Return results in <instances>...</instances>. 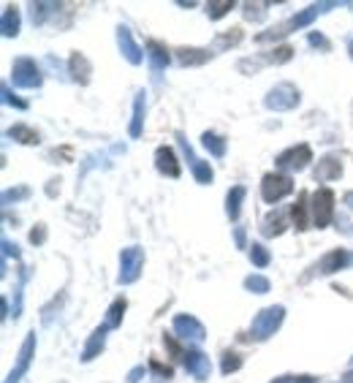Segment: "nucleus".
Returning <instances> with one entry per match:
<instances>
[{"mask_svg": "<svg viewBox=\"0 0 353 383\" xmlns=\"http://www.w3.org/2000/svg\"><path fill=\"white\" fill-rule=\"evenodd\" d=\"M329 8H337V3H313V6L302 8L299 14H294V17L283 20V22H278V25L269 27V30H264V33H258V36H255V41H258V44H266V41L285 38V36H291L294 30L310 27L315 20H318V14H324V11H329Z\"/></svg>", "mask_w": 353, "mask_h": 383, "instance_id": "obj_1", "label": "nucleus"}, {"mask_svg": "<svg viewBox=\"0 0 353 383\" xmlns=\"http://www.w3.org/2000/svg\"><path fill=\"white\" fill-rule=\"evenodd\" d=\"M283 318H285V307H283V305L264 307V310H261V313L253 318L250 340H255V343H264V340H269V337H272V334L280 329Z\"/></svg>", "mask_w": 353, "mask_h": 383, "instance_id": "obj_2", "label": "nucleus"}, {"mask_svg": "<svg viewBox=\"0 0 353 383\" xmlns=\"http://www.w3.org/2000/svg\"><path fill=\"white\" fill-rule=\"evenodd\" d=\"M299 101H302L299 87H294L291 82H280V84H275V87L266 93L264 106H266L269 112H291V109L299 106Z\"/></svg>", "mask_w": 353, "mask_h": 383, "instance_id": "obj_3", "label": "nucleus"}, {"mask_svg": "<svg viewBox=\"0 0 353 383\" xmlns=\"http://www.w3.org/2000/svg\"><path fill=\"white\" fill-rule=\"evenodd\" d=\"M310 215H313V226L315 229H326L334 220V193L329 188H318L310 196Z\"/></svg>", "mask_w": 353, "mask_h": 383, "instance_id": "obj_4", "label": "nucleus"}, {"mask_svg": "<svg viewBox=\"0 0 353 383\" xmlns=\"http://www.w3.org/2000/svg\"><path fill=\"white\" fill-rule=\"evenodd\" d=\"M144 269V250L139 245H130L120 253V275H117V283L120 285H130V283L139 280Z\"/></svg>", "mask_w": 353, "mask_h": 383, "instance_id": "obj_5", "label": "nucleus"}, {"mask_svg": "<svg viewBox=\"0 0 353 383\" xmlns=\"http://www.w3.org/2000/svg\"><path fill=\"white\" fill-rule=\"evenodd\" d=\"M291 193H294V179L288 174H275V172L264 174V179H261V199L266 204H278Z\"/></svg>", "mask_w": 353, "mask_h": 383, "instance_id": "obj_6", "label": "nucleus"}, {"mask_svg": "<svg viewBox=\"0 0 353 383\" xmlns=\"http://www.w3.org/2000/svg\"><path fill=\"white\" fill-rule=\"evenodd\" d=\"M11 82H14L17 87H22V90H36V87H41L44 74H41V68L36 66V60L20 57V60H14V66H11Z\"/></svg>", "mask_w": 353, "mask_h": 383, "instance_id": "obj_7", "label": "nucleus"}, {"mask_svg": "<svg viewBox=\"0 0 353 383\" xmlns=\"http://www.w3.org/2000/svg\"><path fill=\"white\" fill-rule=\"evenodd\" d=\"M353 266V253L351 250H345V248H334V250H329L315 266H313V272L310 275H334V272H343V269H351ZM310 275H304V280L310 278Z\"/></svg>", "mask_w": 353, "mask_h": 383, "instance_id": "obj_8", "label": "nucleus"}, {"mask_svg": "<svg viewBox=\"0 0 353 383\" xmlns=\"http://www.w3.org/2000/svg\"><path fill=\"white\" fill-rule=\"evenodd\" d=\"M313 160V150L310 144H296V147H288L275 158V166L283 172H304L307 163Z\"/></svg>", "mask_w": 353, "mask_h": 383, "instance_id": "obj_9", "label": "nucleus"}, {"mask_svg": "<svg viewBox=\"0 0 353 383\" xmlns=\"http://www.w3.org/2000/svg\"><path fill=\"white\" fill-rule=\"evenodd\" d=\"M176 144H179V150H182V155H185V160L190 163V172H193L196 182H199V185H209L212 177H215L212 166H209L206 160H202V158H196L193 147H190V144H188V139H185V133H176Z\"/></svg>", "mask_w": 353, "mask_h": 383, "instance_id": "obj_10", "label": "nucleus"}, {"mask_svg": "<svg viewBox=\"0 0 353 383\" xmlns=\"http://www.w3.org/2000/svg\"><path fill=\"white\" fill-rule=\"evenodd\" d=\"M33 354H36V334H27L25 343H22V348H20V359H17V364H14V370L8 373V378L3 383H20L25 378L27 367H30V361H33Z\"/></svg>", "mask_w": 353, "mask_h": 383, "instance_id": "obj_11", "label": "nucleus"}, {"mask_svg": "<svg viewBox=\"0 0 353 383\" xmlns=\"http://www.w3.org/2000/svg\"><path fill=\"white\" fill-rule=\"evenodd\" d=\"M174 332L182 337V340H190V343H202L206 337V329L199 318L193 315H174Z\"/></svg>", "mask_w": 353, "mask_h": 383, "instance_id": "obj_12", "label": "nucleus"}, {"mask_svg": "<svg viewBox=\"0 0 353 383\" xmlns=\"http://www.w3.org/2000/svg\"><path fill=\"white\" fill-rule=\"evenodd\" d=\"M182 364H185V370H188L196 381H206L209 373H212V361H209V356L202 354V351H185V354H182Z\"/></svg>", "mask_w": 353, "mask_h": 383, "instance_id": "obj_13", "label": "nucleus"}, {"mask_svg": "<svg viewBox=\"0 0 353 383\" xmlns=\"http://www.w3.org/2000/svg\"><path fill=\"white\" fill-rule=\"evenodd\" d=\"M147 60H150V71L152 77L158 79L163 71H166V66L172 63V54L166 50V44H160V41H147Z\"/></svg>", "mask_w": 353, "mask_h": 383, "instance_id": "obj_14", "label": "nucleus"}, {"mask_svg": "<svg viewBox=\"0 0 353 383\" xmlns=\"http://www.w3.org/2000/svg\"><path fill=\"white\" fill-rule=\"evenodd\" d=\"M315 182H331V179H340L343 177V160L340 155H324L313 172Z\"/></svg>", "mask_w": 353, "mask_h": 383, "instance_id": "obj_15", "label": "nucleus"}, {"mask_svg": "<svg viewBox=\"0 0 353 383\" xmlns=\"http://www.w3.org/2000/svg\"><path fill=\"white\" fill-rule=\"evenodd\" d=\"M117 44H120V52L126 54V60L130 66H139L142 60H144V54L139 50V44L133 41V33H130V27L120 25L117 27Z\"/></svg>", "mask_w": 353, "mask_h": 383, "instance_id": "obj_16", "label": "nucleus"}, {"mask_svg": "<svg viewBox=\"0 0 353 383\" xmlns=\"http://www.w3.org/2000/svg\"><path fill=\"white\" fill-rule=\"evenodd\" d=\"M155 166H158L160 174H166V177H172V179H176L179 177V172H182L172 147H158V150H155Z\"/></svg>", "mask_w": 353, "mask_h": 383, "instance_id": "obj_17", "label": "nucleus"}, {"mask_svg": "<svg viewBox=\"0 0 353 383\" xmlns=\"http://www.w3.org/2000/svg\"><path fill=\"white\" fill-rule=\"evenodd\" d=\"M310 193H299L296 196V204L291 206V220H294V226H296V231H307L310 226H313V215H310Z\"/></svg>", "mask_w": 353, "mask_h": 383, "instance_id": "obj_18", "label": "nucleus"}, {"mask_svg": "<svg viewBox=\"0 0 353 383\" xmlns=\"http://www.w3.org/2000/svg\"><path fill=\"white\" fill-rule=\"evenodd\" d=\"M68 71H71V79H74V82L87 84V82H90V74H93V66H90V60H87L82 52H74L71 60H68Z\"/></svg>", "mask_w": 353, "mask_h": 383, "instance_id": "obj_19", "label": "nucleus"}, {"mask_svg": "<svg viewBox=\"0 0 353 383\" xmlns=\"http://www.w3.org/2000/svg\"><path fill=\"white\" fill-rule=\"evenodd\" d=\"M212 57L209 50H196V47H179L176 50V63L179 66H204Z\"/></svg>", "mask_w": 353, "mask_h": 383, "instance_id": "obj_20", "label": "nucleus"}, {"mask_svg": "<svg viewBox=\"0 0 353 383\" xmlns=\"http://www.w3.org/2000/svg\"><path fill=\"white\" fill-rule=\"evenodd\" d=\"M106 326H98L96 332L90 334V340H87V345H84V351H82V361H93L96 356H101L103 345H106Z\"/></svg>", "mask_w": 353, "mask_h": 383, "instance_id": "obj_21", "label": "nucleus"}, {"mask_svg": "<svg viewBox=\"0 0 353 383\" xmlns=\"http://www.w3.org/2000/svg\"><path fill=\"white\" fill-rule=\"evenodd\" d=\"M288 226V220H285V209H275V212H269L266 218H264V236H280L283 231Z\"/></svg>", "mask_w": 353, "mask_h": 383, "instance_id": "obj_22", "label": "nucleus"}, {"mask_svg": "<svg viewBox=\"0 0 353 383\" xmlns=\"http://www.w3.org/2000/svg\"><path fill=\"white\" fill-rule=\"evenodd\" d=\"M245 185H234L226 196V215L231 220H239V212H242V202H245Z\"/></svg>", "mask_w": 353, "mask_h": 383, "instance_id": "obj_23", "label": "nucleus"}, {"mask_svg": "<svg viewBox=\"0 0 353 383\" xmlns=\"http://www.w3.org/2000/svg\"><path fill=\"white\" fill-rule=\"evenodd\" d=\"M144 109H147V103H144V93H139V96H136V103H133L130 128H128L130 139H139V136H142V128H144Z\"/></svg>", "mask_w": 353, "mask_h": 383, "instance_id": "obj_24", "label": "nucleus"}, {"mask_svg": "<svg viewBox=\"0 0 353 383\" xmlns=\"http://www.w3.org/2000/svg\"><path fill=\"white\" fill-rule=\"evenodd\" d=\"M6 136L8 139H14V142H20V144H30V147H36L38 142H41V133L38 130H33L30 126H14L6 130Z\"/></svg>", "mask_w": 353, "mask_h": 383, "instance_id": "obj_25", "label": "nucleus"}, {"mask_svg": "<svg viewBox=\"0 0 353 383\" xmlns=\"http://www.w3.org/2000/svg\"><path fill=\"white\" fill-rule=\"evenodd\" d=\"M0 30L6 38H14L20 33V11L14 6H6L3 8V20H0Z\"/></svg>", "mask_w": 353, "mask_h": 383, "instance_id": "obj_26", "label": "nucleus"}, {"mask_svg": "<svg viewBox=\"0 0 353 383\" xmlns=\"http://www.w3.org/2000/svg\"><path fill=\"white\" fill-rule=\"evenodd\" d=\"M126 307H128V302L123 299V296H120V299H114V302H112V307L106 310V321H103V326H106V329H117V326L123 324Z\"/></svg>", "mask_w": 353, "mask_h": 383, "instance_id": "obj_27", "label": "nucleus"}, {"mask_svg": "<svg viewBox=\"0 0 353 383\" xmlns=\"http://www.w3.org/2000/svg\"><path fill=\"white\" fill-rule=\"evenodd\" d=\"M202 144L209 150V155H215V158H223V155H226V139L218 136V133H212V130H204Z\"/></svg>", "mask_w": 353, "mask_h": 383, "instance_id": "obj_28", "label": "nucleus"}, {"mask_svg": "<svg viewBox=\"0 0 353 383\" xmlns=\"http://www.w3.org/2000/svg\"><path fill=\"white\" fill-rule=\"evenodd\" d=\"M57 8H60L57 3H30V20H33V25H44L47 17L54 14Z\"/></svg>", "mask_w": 353, "mask_h": 383, "instance_id": "obj_29", "label": "nucleus"}, {"mask_svg": "<svg viewBox=\"0 0 353 383\" xmlns=\"http://www.w3.org/2000/svg\"><path fill=\"white\" fill-rule=\"evenodd\" d=\"M231 8H234V0H209L206 3V17L209 20H220V17H226Z\"/></svg>", "mask_w": 353, "mask_h": 383, "instance_id": "obj_30", "label": "nucleus"}, {"mask_svg": "<svg viewBox=\"0 0 353 383\" xmlns=\"http://www.w3.org/2000/svg\"><path fill=\"white\" fill-rule=\"evenodd\" d=\"M242 41V30L239 27H231L228 33H223V36H218L215 38V50H226V47H234V44H239Z\"/></svg>", "mask_w": 353, "mask_h": 383, "instance_id": "obj_31", "label": "nucleus"}, {"mask_svg": "<svg viewBox=\"0 0 353 383\" xmlns=\"http://www.w3.org/2000/svg\"><path fill=\"white\" fill-rule=\"evenodd\" d=\"M291 57H294V50H291L288 44H283V47L269 52L266 57H261V63H275V66H280V63H288Z\"/></svg>", "mask_w": 353, "mask_h": 383, "instance_id": "obj_32", "label": "nucleus"}, {"mask_svg": "<svg viewBox=\"0 0 353 383\" xmlns=\"http://www.w3.org/2000/svg\"><path fill=\"white\" fill-rule=\"evenodd\" d=\"M250 261L258 266V269H264V266H269V261H272V255L269 250L264 248V245H258V242H253L250 245Z\"/></svg>", "mask_w": 353, "mask_h": 383, "instance_id": "obj_33", "label": "nucleus"}, {"mask_svg": "<svg viewBox=\"0 0 353 383\" xmlns=\"http://www.w3.org/2000/svg\"><path fill=\"white\" fill-rule=\"evenodd\" d=\"M239 367H242V356L234 354V351H226V354H223V361H220V373H223V375H231V373H236Z\"/></svg>", "mask_w": 353, "mask_h": 383, "instance_id": "obj_34", "label": "nucleus"}, {"mask_svg": "<svg viewBox=\"0 0 353 383\" xmlns=\"http://www.w3.org/2000/svg\"><path fill=\"white\" fill-rule=\"evenodd\" d=\"M245 288L253 291V294H266L272 285H269V280L264 275H250V278H245Z\"/></svg>", "mask_w": 353, "mask_h": 383, "instance_id": "obj_35", "label": "nucleus"}, {"mask_svg": "<svg viewBox=\"0 0 353 383\" xmlns=\"http://www.w3.org/2000/svg\"><path fill=\"white\" fill-rule=\"evenodd\" d=\"M25 283H27V269L22 266L20 269V283H17V296H14V318L22 315V291H25Z\"/></svg>", "mask_w": 353, "mask_h": 383, "instance_id": "obj_36", "label": "nucleus"}, {"mask_svg": "<svg viewBox=\"0 0 353 383\" xmlns=\"http://www.w3.org/2000/svg\"><path fill=\"white\" fill-rule=\"evenodd\" d=\"M30 196V188H11V190H6L3 193V204H11V202H22V199H27Z\"/></svg>", "mask_w": 353, "mask_h": 383, "instance_id": "obj_37", "label": "nucleus"}, {"mask_svg": "<svg viewBox=\"0 0 353 383\" xmlns=\"http://www.w3.org/2000/svg\"><path fill=\"white\" fill-rule=\"evenodd\" d=\"M0 96H3V103H8V106H17V109H27V103L22 98H17L14 93H11V87L8 84H3L0 87Z\"/></svg>", "mask_w": 353, "mask_h": 383, "instance_id": "obj_38", "label": "nucleus"}, {"mask_svg": "<svg viewBox=\"0 0 353 383\" xmlns=\"http://www.w3.org/2000/svg\"><path fill=\"white\" fill-rule=\"evenodd\" d=\"M272 383H318L315 375H283V378H275Z\"/></svg>", "mask_w": 353, "mask_h": 383, "instance_id": "obj_39", "label": "nucleus"}, {"mask_svg": "<svg viewBox=\"0 0 353 383\" xmlns=\"http://www.w3.org/2000/svg\"><path fill=\"white\" fill-rule=\"evenodd\" d=\"M307 41H310V47H315V50H324V52L331 50V44H329L321 33H310V36H307Z\"/></svg>", "mask_w": 353, "mask_h": 383, "instance_id": "obj_40", "label": "nucleus"}, {"mask_svg": "<svg viewBox=\"0 0 353 383\" xmlns=\"http://www.w3.org/2000/svg\"><path fill=\"white\" fill-rule=\"evenodd\" d=\"M47 239V226H36V229L30 231V242L33 245H41Z\"/></svg>", "mask_w": 353, "mask_h": 383, "instance_id": "obj_41", "label": "nucleus"}, {"mask_svg": "<svg viewBox=\"0 0 353 383\" xmlns=\"http://www.w3.org/2000/svg\"><path fill=\"white\" fill-rule=\"evenodd\" d=\"M245 17H248V20H261V17H264V8H261V6H253V3H245Z\"/></svg>", "mask_w": 353, "mask_h": 383, "instance_id": "obj_42", "label": "nucleus"}, {"mask_svg": "<svg viewBox=\"0 0 353 383\" xmlns=\"http://www.w3.org/2000/svg\"><path fill=\"white\" fill-rule=\"evenodd\" d=\"M150 367L155 370V373H158V375H163V378H172V367H163V364H160V361H155V359L150 361Z\"/></svg>", "mask_w": 353, "mask_h": 383, "instance_id": "obj_43", "label": "nucleus"}, {"mask_svg": "<svg viewBox=\"0 0 353 383\" xmlns=\"http://www.w3.org/2000/svg\"><path fill=\"white\" fill-rule=\"evenodd\" d=\"M142 375H144V367H133V370L128 373V383H139Z\"/></svg>", "mask_w": 353, "mask_h": 383, "instance_id": "obj_44", "label": "nucleus"}, {"mask_svg": "<svg viewBox=\"0 0 353 383\" xmlns=\"http://www.w3.org/2000/svg\"><path fill=\"white\" fill-rule=\"evenodd\" d=\"M3 255H14V258H20V250H17V245H11L8 239H3Z\"/></svg>", "mask_w": 353, "mask_h": 383, "instance_id": "obj_45", "label": "nucleus"}, {"mask_svg": "<svg viewBox=\"0 0 353 383\" xmlns=\"http://www.w3.org/2000/svg\"><path fill=\"white\" fill-rule=\"evenodd\" d=\"M234 239H236V248H248V242H245V229H242V226H236Z\"/></svg>", "mask_w": 353, "mask_h": 383, "instance_id": "obj_46", "label": "nucleus"}, {"mask_svg": "<svg viewBox=\"0 0 353 383\" xmlns=\"http://www.w3.org/2000/svg\"><path fill=\"white\" fill-rule=\"evenodd\" d=\"M337 229H343V231H345V234H353L351 223H348V220H345V218H343V215H340V218H337Z\"/></svg>", "mask_w": 353, "mask_h": 383, "instance_id": "obj_47", "label": "nucleus"}, {"mask_svg": "<svg viewBox=\"0 0 353 383\" xmlns=\"http://www.w3.org/2000/svg\"><path fill=\"white\" fill-rule=\"evenodd\" d=\"M343 204L348 206V209H351L353 212V190H348V193H345V199H343Z\"/></svg>", "mask_w": 353, "mask_h": 383, "instance_id": "obj_48", "label": "nucleus"}, {"mask_svg": "<svg viewBox=\"0 0 353 383\" xmlns=\"http://www.w3.org/2000/svg\"><path fill=\"white\" fill-rule=\"evenodd\" d=\"M343 383H353V370H351V373H345V375H343Z\"/></svg>", "mask_w": 353, "mask_h": 383, "instance_id": "obj_49", "label": "nucleus"}, {"mask_svg": "<svg viewBox=\"0 0 353 383\" xmlns=\"http://www.w3.org/2000/svg\"><path fill=\"white\" fill-rule=\"evenodd\" d=\"M348 50H351V57H353V41H351V47H348Z\"/></svg>", "mask_w": 353, "mask_h": 383, "instance_id": "obj_50", "label": "nucleus"}]
</instances>
